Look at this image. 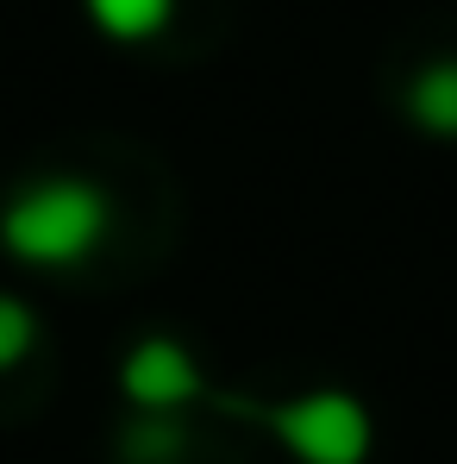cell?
<instances>
[{"label":"cell","mask_w":457,"mask_h":464,"mask_svg":"<svg viewBox=\"0 0 457 464\" xmlns=\"http://www.w3.org/2000/svg\"><path fill=\"white\" fill-rule=\"evenodd\" d=\"M100 232H107V195H94L88 182H70V176L32 182L0 220L6 251L25 264H76Z\"/></svg>","instance_id":"obj_1"},{"label":"cell","mask_w":457,"mask_h":464,"mask_svg":"<svg viewBox=\"0 0 457 464\" xmlns=\"http://www.w3.org/2000/svg\"><path fill=\"white\" fill-rule=\"evenodd\" d=\"M244 408V401H232ZM257 414L301 464H364L370 459V414L364 401L338 395V389H319V395H301V401H282V408H244Z\"/></svg>","instance_id":"obj_2"},{"label":"cell","mask_w":457,"mask_h":464,"mask_svg":"<svg viewBox=\"0 0 457 464\" xmlns=\"http://www.w3.org/2000/svg\"><path fill=\"white\" fill-rule=\"evenodd\" d=\"M119 383H126V395L138 408H176V401H195L201 395V371L188 364V352L176 339H145V345H132Z\"/></svg>","instance_id":"obj_3"},{"label":"cell","mask_w":457,"mask_h":464,"mask_svg":"<svg viewBox=\"0 0 457 464\" xmlns=\"http://www.w3.org/2000/svg\"><path fill=\"white\" fill-rule=\"evenodd\" d=\"M407 107H414V120H420L426 132H445V139H457V63H433L426 76L414 82Z\"/></svg>","instance_id":"obj_4"},{"label":"cell","mask_w":457,"mask_h":464,"mask_svg":"<svg viewBox=\"0 0 457 464\" xmlns=\"http://www.w3.org/2000/svg\"><path fill=\"white\" fill-rule=\"evenodd\" d=\"M88 13L113 38H151V32H163V19H169V0H88Z\"/></svg>","instance_id":"obj_5"},{"label":"cell","mask_w":457,"mask_h":464,"mask_svg":"<svg viewBox=\"0 0 457 464\" xmlns=\"http://www.w3.org/2000/svg\"><path fill=\"white\" fill-rule=\"evenodd\" d=\"M145 420L126 427V459L132 464H169L182 452V427L169 420V408H138Z\"/></svg>","instance_id":"obj_6"},{"label":"cell","mask_w":457,"mask_h":464,"mask_svg":"<svg viewBox=\"0 0 457 464\" xmlns=\"http://www.w3.org/2000/svg\"><path fill=\"white\" fill-rule=\"evenodd\" d=\"M32 345V314L19 308L13 295H0V364H13Z\"/></svg>","instance_id":"obj_7"}]
</instances>
